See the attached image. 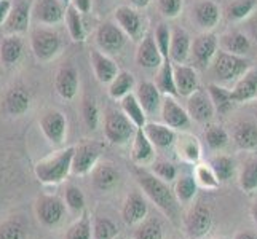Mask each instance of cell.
Segmentation results:
<instances>
[{
  "label": "cell",
  "mask_w": 257,
  "mask_h": 239,
  "mask_svg": "<svg viewBox=\"0 0 257 239\" xmlns=\"http://www.w3.org/2000/svg\"><path fill=\"white\" fill-rule=\"evenodd\" d=\"M31 50L40 63H50L63 50L61 35L48 28H37L31 32Z\"/></svg>",
  "instance_id": "5"
},
{
  "label": "cell",
  "mask_w": 257,
  "mask_h": 239,
  "mask_svg": "<svg viewBox=\"0 0 257 239\" xmlns=\"http://www.w3.org/2000/svg\"><path fill=\"white\" fill-rule=\"evenodd\" d=\"M235 104H243L257 99V69L251 67L230 90Z\"/></svg>",
  "instance_id": "25"
},
{
  "label": "cell",
  "mask_w": 257,
  "mask_h": 239,
  "mask_svg": "<svg viewBox=\"0 0 257 239\" xmlns=\"http://www.w3.org/2000/svg\"><path fill=\"white\" fill-rule=\"evenodd\" d=\"M238 183L244 193H254L257 190V159L249 158L243 163V167L238 175Z\"/></svg>",
  "instance_id": "42"
},
{
  "label": "cell",
  "mask_w": 257,
  "mask_h": 239,
  "mask_svg": "<svg viewBox=\"0 0 257 239\" xmlns=\"http://www.w3.org/2000/svg\"><path fill=\"white\" fill-rule=\"evenodd\" d=\"M219 51V39L211 32H203L192 42L190 59L195 69L206 70L211 67L212 61Z\"/></svg>",
  "instance_id": "8"
},
{
  "label": "cell",
  "mask_w": 257,
  "mask_h": 239,
  "mask_svg": "<svg viewBox=\"0 0 257 239\" xmlns=\"http://www.w3.org/2000/svg\"><path fill=\"white\" fill-rule=\"evenodd\" d=\"M40 129L48 142L59 145L64 142L67 136V118L59 110H48L40 118Z\"/></svg>",
  "instance_id": "13"
},
{
  "label": "cell",
  "mask_w": 257,
  "mask_h": 239,
  "mask_svg": "<svg viewBox=\"0 0 257 239\" xmlns=\"http://www.w3.org/2000/svg\"><path fill=\"white\" fill-rule=\"evenodd\" d=\"M155 85L160 90L163 96H179L176 90V80H174V64L171 59H165L157 72Z\"/></svg>",
  "instance_id": "35"
},
{
  "label": "cell",
  "mask_w": 257,
  "mask_h": 239,
  "mask_svg": "<svg viewBox=\"0 0 257 239\" xmlns=\"http://www.w3.org/2000/svg\"><path fill=\"white\" fill-rule=\"evenodd\" d=\"M93 237V223L86 212H82V217L67 229L66 239H91Z\"/></svg>",
  "instance_id": "48"
},
{
  "label": "cell",
  "mask_w": 257,
  "mask_h": 239,
  "mask_svg": "<svg viewBox=\"0 0 257 239\" xmlns=\"http://www.w3.org/2000/svg\"><path fill=\"white\" fill-rule=\"evenodd\" d=\"M115 239H123V237H121V236L118 234V236H117V237H115Z\"/></svg>",
  "instance_id": "60"
},
{
  "label": "cell",
  "mask_w": 257,
  "mask_h": 239,
  "mask_svg": "<svg viewBox=\"0 0 257 239\" xmlns=\"http://www.w3.org/2000/svg\"><path fill=\"white\" fill-rule=\"evenodd\" d=\"M222 20V10L214 0H200L192 8V21L203 32H209Z\"/></svg>",
  "instance_id": "12"
},
{
  "label": "cell",
  "mask_w": 257,
  "mask_h": 239,
  "mask_svg": "<svg viewBox=\"0 0 257 239\" xmlns=\"http://www.w3.org/2000/svg\"><path fill=\"white\" fill-rule=\"evenodd\" d=\"M174 80L177 94L185 99L198 90V72L193 66L174 64Z\"/></svg>",
  "instance_id": "24"
},
{
  "label": "cell",
  "mask_w": 257,
  "mask_h": 239,
  "mask_svg": "<svg viewBox=\"0 0 257 239\" xmlns=\"http://www.w3.org/2000/svg\"><path fill=\"white\" fill-rule=\"evenodd\" d=\"M130 2V7L136 8V10H144L150 5V0H128Z\"/></svg>",
  "instance_id": "56"
},
{
  "label": "cell",
  "mask_w": 257,
  "mask_h": 239,
  "mask_svg": "<svg viewBox=\"0 0 257 239\" xmlns=\"http://www.w3.org/2000/svg\"><path fill=\"white\" fill-rule=\"evenodd\" d=\"M66 5L61 0H34L32 21L43 26H55L64 21Z\"/></svg>",
  "instance_id": "11"
},
{
  "label": "cell",
  "mask_w": 257,
  "mask_h": 239,
  "mask_svg": "<svg viewBox=\"0 0 257 239\" xmlns=\"http://www.w3.org/2000/svg\"><path fill=\"white\" fill-rule=\"evenodd\" d=\"M158 12L168 20H173L181 15L184 8V0H157Z\"/></svg>",
  "instance_id": "53"
},
{
  "label": "cell",
  "mask_w": 257,
  "mask_h": 239,
  "mask_svg": "<svg viewBox=\"0 0 257 239\" xmlns=\"http://www.w3.org/2000/svg\"><path fill=\"white\" fill-rule=\"evenodd\" d=\"M209 166L220 183L228 182L235 175V161L227 155H216L214 158H211Z\"/></svg>",
  "instance_id": "43"
},
{
  "label": "cell",
  "mask_w": 257,
  "mask_h": 239,
  "mask_svg": "<svg viewBox=\"0 0 257 239\" xmlns=\"http://www.w3.org/2000/svg\"><path fill=\"white\" fill-rule=\"evenodd\" d=\"M4 109L10 117H23L31 109V94L24 86H13L4 99Z\"/></svg>",
  "instance_id": "26"
},
{
  "label": "cell",
  "mask_w": 257,
  "mask_h": 239,
  "mask_svg": "<svg viewBox=\"0 0 257 239\" xmlns=\"http://www.w3.org/2000/svg\"><path fill=\"white\" fill-rule=\"evenodd\" d=\"M155 147L150 142L143 128H138L135 137H133V148H131V159L135 164H147L154 159Z\"/></svg>",
  "instance_id": "31"
},
{
  "label": "cell",
  "mask_w": 257,
  "mask_h": 239,
  "mask_svg": "<svg viewBox=\"0 0 257 239\" xmlns=\"http://www.w3.org/2000/svg\"><path fill=\"white\" fill-rule=\"evenodd\" d=\"M80 88V77L75 66L70 63L61 66L55 77V90L66 101H72Z\"/></svg>",
  "instance_id": "18"
},
{
  "label": "cell",
  "mask_w": 257,
  "mask_h": 239,
  "mask_svg": "<svg viewBox=\"0 0 257 239\" xmlns=\"http://www.w3.org/2000/svg\"><path fill=\"white\" fill-rule=\"evenodd\" d=\"M163 55L158 48L154 35H146V37L138 43L136 50V64L146 70H158L163 64Z\"/></svg>",
  "instance_id": "17"
},
{
  "label": "cell",
  "mask_w": 257,
  "mask_h": 239,
  "mask_svg": "<svg viewBox=\"0 0 257 239\" xmlns=\"http://www.w3.org/2000/svg\"><path fill=\"white\" fill-rule=\"evenodd\" d=\"M138 128L123 110L109 109L104 117V136L110 144L126 145L135 137Z\"/></svg>",
  "instance_id": "4"
},
{
  "label": "cell",
  "mask_w": 257,
  "mask_h": 239,
  "mask_svg": "<svg viewBox=\"0 0 257 239\" xmlns=\"http://www.w3.org/2000/svg\"><path fill=\"white\" fill-rule=\"evenodd\" d=\"M147 202L144 196L139 191H131L125 202H123V209H121V217L125 220V223L133 226V225H139L141 222H144L147 218Z\"/></svg>",
  "instance_id": "22"
},
{
  "label": "cell",
  "mask_w": 257,
  "mask_h": 239,
  "mask_svg": "<svg viewBox=\"0 0 257 239\" xmlns=\"http://www.w3.org/2000/svg\"><path fill=\"white\" fill-rule=\"evenodd\" d=\"M113 20L121 28V31L128 35V39H131L133 42L139 43L146 37L147 23L144 20V16L136 8H133L130 5L117 7L113 12Z\"/></svg>",
  "instance_id": "7"
},
{
  "label": "cell",
  "mask_w": 257,
  "mask_h": 239,
  "mask_svg": "<svg viewBox=\"0 0 257 239\" xmlns=\"http://www.w3.org/2000/svg\"><path fill=\"white\" fill-rule=\"evenodd\" d=\"M193 175L195 179H197V183L198 187H203L206 190H216L219 188L220 182L217 180V177L214 174V171H212V167L205 163H197V166L193 167Z\"/></svg>",
  "instance_id": "46"
},
{
  "label": "cell",
  "mask_w": 257,
  "mask_h": 239,
  "mask_svg": "<svg viewBox=\"0 0 257 239\" xmlns=\"http://www.w3.org/2000/svg\"><path fill=\"white\" fill-rule=\"evenodd\" d=\"M154 37L158 48H160L165 59H170V45H171V29L166 24H158L154 32Z\"/></svg>",
  "instance_id": "52"
},
{
  "label": "cell",
  "mask_w": 257,
  "mask_h": 239,
  "mask_svg": "<svg viewBox=\"0 0 257 239\" xmlns=\"http://www.w3.org/2000/svg\"><path fill=\"white\" fill-rule=\"evenodd\" d=\"M135 88L136 82L133 74H130L128 70H120L117 77L109 83V96L115 101H121L125 96L131 94Z\"/></svg>",
  "instance_id": "37"
},
{
  "label": "cell",
  "mask_w": 257,
  "mask_h": 239,
  "mask_svg": "<svg viewBox=\"0 0 257 239\" xmlns=\"http://www.w3.org/2000/svg\"><path fill=\"white\" fill-rule=\"evenodd\" d=\"M74 152L75 147H67L40 159L34 167L35 177L39 179V182L45 185H56L63 182L69 172H72Z\"/></svg>",
  "instance_id": "2"
},
{
  "label": "cell",
  "mask_w": 257,
  "mask_h": 239,
  "mask_svg": "<svg viewBox=\"0 0 257 239\" xmlns=\"http://www.w3.org/2000/svg\"><path fill=\"white\" fill-rule=\"evenodd\" d=\"M219 239H227V237H219Z\"/></svg>",
  "instance_id": "61"
},
{
  "label": "cell",
  "mask_w": 257,
  "mask_h": 239,
  "mask_svg": "<svg viewBox=\"0 0 257 239\" xmlns=\"http://www.w3.org/2000/svg\"><path fill=\"white\" fill-rule=\"evenodd\" d=\"M91 180L93 187L97 191H109L117 187L120 180V172L112 163H97L96 167L91 171Z\"/></svg>",
  "instance_id": "27"
},
{
  "label": "cell",
  "mask_w": 257,
  "mask_h": 239,
  "mask_svg": "<svg viewBox=\"0 0 257 239\" xmlns=\"http://www.w3.org/2000/svg\"><path fill=\"white\" fill-rule=\"evenodd\" d=\"M61 2H63L66 7H67V5H70V0H61Z\"/></svg>",
  "instance_id": "59"
},
{
  "label": "cell",
  "mask_w": 257,
  "mask_h": 239,
  "mask_svg": "<svg viewBox=\"0 0 257 239\" xmlns=\"http://www.w3.org/2000/svg\"><path fill=\"white\" fill-rule=\"evenodd\" d=\"M85 194L77 187V185H67L66 187V206L75 212V214H82L85 212Z\"/></svg>",
  "instance_id": "49"
},
{
  "label": "cell",
  "mask_w": 257,
  "mask_h": 239,
  "mask_svg": "<svg viewBox=\"0 0 257 239\" xmlns=\"http://www.w3.org/2000/svg\"><path fill=\"white\" fill-rule=\"evenodd\" d=\"M101 156V145L96 142H85L75 147L72 158V172L75 175L90 174Z\"/></svg>",
  "instance_id": "15"
},
{
  "label": "cell",
  "mask_w": 257,
  "mask_h": 239,
  "mask_svg": "<svg viewBox=\"0 0 257 239\" xmlns=\"http://www.w3.org/2000/svg\"><path fill=\"white\" fill-rule=\"evenodd\" d=\"M257 7V0H232L225 7V16L230 23H240L249 18Z\"/></svg>",
  "instance_id": "39"
},
{
  "label": "cell",
  "mask_w": 257,
  "mask_h": 239,
  "mask_svg": "<svg viewBox=\"0 0 257 239\" xmlns=\"http://www.w3.org/2000/svg\"><path fill=\"white\" fill-rule=\"evenodd\" d=\"M82 117L88 129H96L99 125V107L93 97H85L82 102Z\"/></svg>",
  "instance_id": "50"
},
{
  "label": "cell",
  "mask_w": 257,
  "mask_h": 239,
  "mask_svg": "<svg viewBox=\"0 0 257 239\" xmlns=\"http://www.w3.org/2000/svg\"><path fill=\"white\" fill-rule=\"evenodd\" d=\"M135 94L147 115H155L162 110L163 94L154 82H141L136 86Z\"/></svg>",
  "instance_id": "23"
},
{
  "label": "cell",
  "mask_w": 257,
  "mask_h": 239,
  "mask_svg": "<svg viewBox=\"0 0 257 239\" xmlns=\"http://www.w3.org/2000/svg\"><path fill=\"white\" fill-rule=\"evenodd\" d=\"M143 129L155 148H162V150L170 148L177 139L176 131L170 126H166L165 123L163 125L162 123H146V126Z\"/></svg>",
  "instance_id": "29"
},
{
  "label": "cell",
  "mask_w": 257,
  "mask_h": 239,
  "mask_svg": "<svg viewBox=\"0 0 257 239\" xmlns=\"http://www.w3.org/2000/svg\"><path fill=\"white\" fill-rule=\"evenodd\" d=\"M205 140H206V145L211 150H214V152H220V150H224L228 145L230 136L222 126L208 125L206 129H205Z\"/></svg>",
  "instance_id": "44"
},
{
  "label": "cell",
  "mask_w": 257,
  "mask_h": 239,
  "mask_svg": "<svg viewBox=\"0 0 257 239\" xmlns=\"http://www.w3.org/2000/svg\"><path fill=\"white\" fill-rule=\"evenodd\" d=\"M128 35L121 31V28L113 21H104L97 26L94 32L96 48H99L105 55H118L125 48Z\"/></svg>",
  "instance_id": "6"
},
{
  "label": "cell",
  "mask_w": 257,
  "mask_h": 239,
  "mask_svg": "<svg viewBox=\"0 0 257 239\" xmlns=\"http://www.w3.org/2000/svg\"><path fill=\"white\" fill-rule=\"evenodd\" d=\"M13 2L12 0H0V26H5L8 16H10Z\"/></svg>",
  "instance_id": "54"
},
{
  "label": "cell",
  "mask_w": 257,
  "mask_h": 239,
  "mask_svg": "<svg viewBox=\"0 0 257 239\" xmlns=\"http://www.w3.org/2000/svg\"><path fill=\"white\" fill-rule=\"evenodd\" d=\"M232 139L238 148L255 150L257 148V123L254 120H240L232 129Z\"/></svg>",
  "instance_id": "28"
},
{
  "label": "cell",
  "mask_w": 257,
  "mask_h": 239,
  "mask_svg": "<svg viewBox=\"0 0 257 239\" xmlns=\"http://www.w3.org/2000/svg\"><path fill=\"white\" fill-rule=\"evenodd\" d=\"M187 112L190 118L201 125H209L211 120L214 118L216 109L212 105V101L208 91L197 90L192 96L187 97Z\"/></svg>",
  "instance_id": "16"
},
{
  "label": "cell",
  "mask_w": 257,
  "mask_h": 239,
  "mask_svg": "<svg viewBox=\"0 0 257 239\" xmlns=\"http://www.w3.org/2000/svg\"><path fill=\"white\" fill-rule=\"evenodd\" d=\"M192 39L189 32L181 26L171 29V45H170V59L173 64H185L190 59Z\"/></svg>",
  "instance_id": "21"
},
{
  "label": "cell",
  "mask_w": 257,
  "mask_h": 239,
  "mask_svg": "<svg viewBox=\"0 0 257 239\" xmlns=\"http://www.w3.org/2000/svg\"><path fill=\"white\" fill-rule=\"evenodd\" d=\"M24 53V43L20 35L8 34L0 43V61L5 67H12L20 63Z\"/></svg>",
  "instance_id": "32"
},
{
  "label": "cell",
  "mask_w": 257,
  "mask_h": 239,
  "mask_svg": "<svg viewBox=\"0 0 257 239\" xmlns=\"http://www.w3.org/2000/svg\"><path fill=\"white\" fill-rule=\"evenodd\" d=\"M184 225H185V229H187L190 237H193V239L205 237L212 228V212H211V209L206 204H203V202L195 204L189 210V214L185 215Z\"/></svg>",
  "instance_id": "9"
},
{
  "label": "cell",
  "mask_w": 257,
  "mask_h": 239,
  "mask_svg": "<svg viewBox=\"0 0 257 239\" xmlns=\"http://www.w3.org/2000/svg\"><path fill=\"white\" fill-rule=\"evenodd\" d=\"M120 109L123 110V113H125L133 123H135L136 128H144L146 126L147 113L144 112L143 105H141V102L138 101V97H136L135 93H131V94L123 97V99L120 101Z\"/></svg>",
  "instance_id": "38"
},
{
  "label": "cell",
  "mask_w": 257,
  "mask_h": 239,
  "mask_svg": "<svg viewBox=\"0 0 257 239\" xmlns=\"http://www.w3.org/2000/svg\"><path fill=\"white\" fill-rule=\"evenodd\" d=\"M32 21V4L28 0H18L13 4L12 12L5 23V32L7 34H16L20 35L29 29Z\"/></svg>",
  "instance_id": "19"
},
{
  "label": "cell",
  "mask_w": 257,
  "mask_h": 239,
  "mask_svg": "<svg viewBox=\"0 0 257 239\" xmlns=\"http://www.w3.org/2000/svg\"><path fill=\"white\" fill-rule=\"evenodd\" d=\"M120 229L117 223L107 217H96L93 220V239H115Z\"/></svg>",
  "instance_id": "47"
},
{
  "label": "cell",
  "mask_w": 257,
  "mask_h": 239,
  "mask_svg": "<svg viewBox=\"0 0 257 239\" xmlns=\"http://www.w3.org/2000/svg\"><path fill=\"white\" fill-rule=\"evenodd\" d=\"M160 113H162V120L165 125L173 128L174 131H187L190 128L192 118L187 109H184L173 96L163 97Z\"/></svg>",
  "instance_id": "14"
},
{
  "label": "cell",
  "mask_w": 257,
  "mask_h": 239,
  "mask_svg": "<svg viewBox=\"0 0 257 239\" xmlns=\"http://www.w3.org/2000/svg\"><path fill=\"white\" fill-rule=\"evenodd\" d=\"M219 48L236 56H246L251 51V42L246 34L240 31H230L219 37Z\"/></svg>",
  "instance_id": "30"
},
{
  "label": "cell",
  "mask_w": 257,
  "mask_h": 239,
  "mask_svg": "<svg viewBox=\"0 0 257 239\" xmlns=\"http://www.w3.org/2000/svg\"><path fill=\"white\" fill-rule=\"evenodd\" d=\"M198 191V183L193 174H182L176 179L174 194L179 204H189L193 201L195 194Z\"/></svg>",
  "instance_id": "36"
},
{
  "label": "cell",
  "mask_w": 257,
  "mask_h": 239,
  "mask_svg": "<svg viewBox=\"0 0 257 239\" xmlns=\"http://www.w3.org/2000/svg\"><path fill=\"white\" fill-rule=\"evenodd\" d=\"M152 172L158 177V179L165 180L166 183H170L177 179V167L170 161H165V159L152 163Z\"/></svg>",
  "instance_id": "51"
},
{
  "label": "cell",
  "mask_w": 257,
  "mask_h": 239,
  "mask_svg": "<svg viewBox=\"0 0 257 239\" xmlns=\"http://www.w3.org/2000/svg\"><path fill=\"white\" fill-rule=\"evenodd\" d=\"M90 61H91V67H93L96 80L102 85H109L120 72L118 66L115 64V61L109 55L102 53L99 48H91Z\"/></svg>",
  "instance_id": "20"
},
{
  "label": "cell",
  "mask_w": 257,
  "mask_h": 239,
  "mask_svg": "<svg viewBox=\"0 0 257 239\" xmlns=\"http://www.w3.org/2000/svg\"><path fill=\"white\" fill-rule=\"evenodd\" d=\"M251 67V61L246 56H236L224 50H219L209 70L212 78H214V83L225 86L235 85Z\"/></svg>",
  "instance_id": "3"
},
{
  "label": "cell",
  "mask_w": 257,
  "mask_h": 239,
  "mask_svg": "<svg viewBox=\"0 0 257 239\" xmlns=\"http://www.w3.org/2000/svg\"><path fill=\"white\" fill-rule=\"evenodd\" d=\"M133 175H135L141 190L146 193V196L152 202H155V206L160 209L173 223H176L177 217H179V201L176 198L174 190H171L170 185L165 180L158 179L154 172H149L143 169L141 166H136L135 169H133Z\"/></svg>",
  "instance_id": "1"
},
{
  "label": "cell",
  "mask_w": 257,
  "mask_h": 239,
  "mask_svg": "<svg viewBox=\"0 0 257 239\" xmlns=\"http://www.w3.org/2000/svg\"><path fill=\"white\" fill-rule=\"evenodd\" d=\"M206 91L211 97L212 101V105H214L216 109V113L219 115H227L230 110L233 109V99H232V93H230V90H227L225 86L219 85V83H209L206 86Z\"/></svg>",
  "instance_id": "34"
},
{
  "label": "cell",
  "mask_w": 257,
  "mask_h": 239,
  "mask_svg": "<svg viewBox=\"0 0 257 239\" xmlns=\"http://www.w3.org/2000/svg\"><path fill=\"white\" fill-rule=\"evenodd\" d=\"M0 239H28V223L21 217H10L0 223Z\"/></svg>",
  "instance_id": "41"
},
{
  "label": "cell",
  "mask_w": 257,
  "mask_h": 239,
  "mask_svg": "<svg viewBox=\"0 0 257 239\" xmlns=\"http://www.w3.org/2000/svg\"><path fill=\"white\" fill-rule=\"evenodd\" d=\"M133 239H163V226L158 218H146L133 233Z\"/></svg>",
  "instance_id": "45"
},
{
  "label": "cell",
  "mask_w": 257,
  "mask_h": 239,
  "mask_svg": "<svg viewBox=\"0 0 257 239\" xmlns=\"http://www.w3.org/2000/svg\"><path fill=\"white\" fill-rule=\"evenodd\" d=\"M233 239H257V234L252 231H238Z\"/></svg>",
  "instance_id": "57"
},
{
  "label": "cell",
  "mask_w": 257,
  "mask_h": 239,
  "mask_svg": "<svg viewBox=\"0 0 257 239\" xmlns=\"http://www.w3.org/2000/svg\"><path fill=\"white\" fill-rule=\"evenodd\" d=\"M251 215H252V220L255 222V225H257V202L252 206V209H251Z\"/></svg>",
  "instance_id": "58"
},
{
  "label": "cell",
  "mask_w": 257,
  "mask_h": 239,
  "mask_svg": "<svg viewBox=\"0 0 257 239\" xmlns=\"http://www.w3.org/2000/svg\"><path fill=\"white\" fill-rule=\"evenodd\" d=\"M176 150L179 158L185 163L197 164L201 158V145L198 139L190 134H181L176 139Z\"/></svg>",
  "instance_id": "33"
},
{
  "label": "cell",
  "mask_w": 257,
  "mask_h": 239,
  "mask_svg": "<svg viewBox=\"0 0 257 239\" xmlns=\"http://www.w3.org/2000/svg\"><path fill=\"white\" fill-rule=\"evenodd\" d=\"M70 5L75 7L82 15L90 13L91 8H93V2H91V0H70Z\"/></svg>",
  "instance_id": "55"
},
{
  "label": "cell",
  "mask_w": 257,
  "mask_h": 239,
  "mask_svg": "<svg viewBox=\"0 0 257 239\" xmlns=\"http://www.w3.org/2000/svg\"><path fill=\"white\" fill-rule=\"evenodd\" d=\"M35 214L42 225L48 228L56 226L61 223V220L66 215V206L58 196H51V194H43L37 199V206H35Z\"/></svg>",
  "instance_id": "10"
},
{
  "label": "cell",
  "mask_w": 257,
  "mask_h": 239,
  "mask_svg": "<svg viewBox=\"0 0 257 239\" xmlns=\"http://www.w3.org/2000/svg\"><path fill=\"white\" fill-rule=\"evenodd\" d=\"M64 21H66L70 39L74 42H83L86 37V32H85V26H83V20H82V13L78 12L75 7L67 5Z\"/></svg>",
  "instance_id": "40"
}]
</instances>
